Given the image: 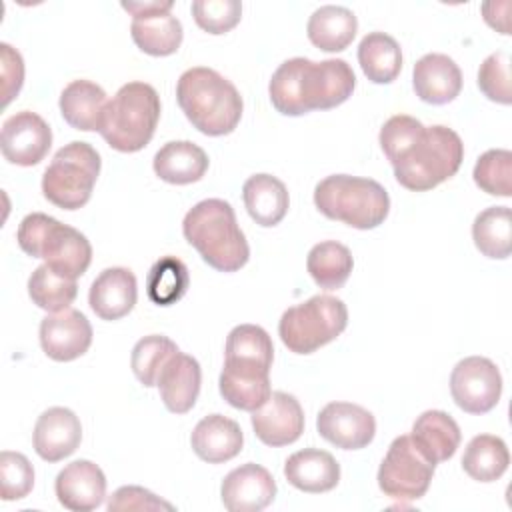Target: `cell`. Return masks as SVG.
Returning <instances> with one entry per match:
<instances>
[{
  "instance_id": "obj_1",
  "label": "cell",
  "mask_w": 512,
  "mask_h": 512,
  "mask_svg": "<svg viewBox=\"0 0 512 512\" xmlns=\"http://www.w3.org/2000/svg\"><path fill=\"white\" fill-rule=\"evenodd\" d=\"M356 86L350 64L342 58L314 62L310 58L284 60L272 74L268 94L284 116H302L312 110H330L346 102Z\"/></svg>"
},
{
  "instance_id": "obj_2",
  "label": "cell",
  "mask_w": 512,
  "mask_h": 512,
  "mask_svg": "<svg viewBox=\"0 0 512 512\" xmlns=\"http://www.w3.org/2000/svg\"><path fill=\"white\" fill-rule=\"evenodd\" d=\"M176 100L188 122L206 136L234 132L244 110L238 88L206 66L188 68L180 74Z\"/></svg>"
},
{
  "instance_id": "obj_3",
  "label": "cell",
  "mask_w": 512,
  "mask_h": 512,
  "mask_svg": "<svg viewBox=\"0 0 512 512\" xmlns=\"http://www.w3.org/2000/svg\"><path fill=\"white\" fill-rule=\"evenodd\" d=\"M182 234L202 260L218 272H236L250 258L246 236L226 200L206 198L194 204L182 220Z\"/></svg>"
},
{
  "instance_id": "obj_4",
  "label": "cell",
  "mask_w": 512,
  "mask_h": 512,
  "mask_svg": "<svg viewBox=\"0 0 512 512\" xmlns=\"http://www.w3.org/2000/svg\"><path fill=\"white\" fill-rule=\"evenodd\" d=\"M160 120V96L146 82H128L104 104L98 132L118 152H138L152 140Z\"/></svg>"
},
{
  "instance_id": "obj_5",
  "label": "cell",
  "mask_w": 512,
  "mask_h": 512,
  "mask_svg": "<svg viewBox=\"0 0 512 512\" xmlns=\"http://www.w3.org/2000/svg\"><path fill=\"white\" fill-rule=\"evenodd\" d=\"M314 204L326 218L358 230L380 226L390 212V196L380 182L350 174L320 180L314 188Z\"/></svg>"
},
{
  "instance_id": "obj_6",
  "label": "cell",
  "mask_w": 512,
  "mask_h": 512,
  "mask_svg": "<svg viewBox=\"0 0 512 512\" xmlns=\"http://www.w3.org/2000/svg\"><path fill=\"white\" fill-rule=\"evenodd\" d=\"M464 160L460 136L442 124L424 128L422 136L392 164L396 180L412 192H426L452 178Z\"/></svg>"
},
{
  "instance_id": "obj_7",
  "label": "cell",
  "mask_w": 512,
  "mask_h": 512,
  "mask_svg": "<svg viewBox=\"0 0 512 512\" xmlns=\"http://www.w3.org/2000/svg\"><path fill=\"white\" fill-rule=\"evenodd\" d=\"M348 326L346 304L328 294H318L290 306L278 322L282 344L294 354H312L336 340Z\"/></svg>"
},
{
  "instance_id": "obj_8",
  "label": "cell",
  "mask_w": 512,
  "mask_h": 512,
  "mask_svg": "<svg viewBox=\"0 0 512 512\" xmlns=\"http://www.w3.org/2000/svg\"><path fill=\"white\" fill-rule=\"evenodd\" d=\"M100 154L88 142L74 140L62 146L42 176V194L62 210L82 208L100 174Z\"/></svg>"
},
{
  "instance_id": "obj_9",
  "label": "cell",
  "mask_w": 512,
  "mask_h": 512,
  "mask_svg": "<svg viewBox=\"0 0 512 512\" xmlns=\"http://www.w3.org/2000/svg\"><path fill=\"white\" fill-rule=\"evenodd\" d=\"M434 464L416 448L410 434L392 440L380 468L378 488L398 502H414L428 492Z\"/></svg>"
},
{
  "instance_id": "obj_10",
  "label": "cell",
  "mask_w": 512,
  "mask_h": 512,
  "mask_svg": "<svg viewBox=\"0 0 512 512\" xmlns=\"http://www.w3.org/2000/svg\"><path fill=\"white\" fill-rule=\"evenodd\" d=\"M450 394L456 406L468 414L490 412L502 394L498 366L484 356L460 360L450 374Z\"/></svg>"
},
{
  "instance_id": "obj_11",
  "label": "cell",
  "mask_w": 512,
  "mask_h": 512,
  "mask_svg": "<svg viewBox=\"0 0 512 512\" xmlns=\"http://www.w3.org/2000/svg\"><path fill=\"white\" fill-rule=\"evenodd\" d=\"M52 146V130L42 116L30 110L16 112L2 122V156L16 166H36Z\"/></svg>"
},
{
  "instance_id": "obj_12",
  "label": "cell",
  "mask_w": 512,
  "mask_h": 512,
  "mask_svg": "<svg viewBox=\"0 0 512 512\" xmlns=\"http://www.w3.org/2000/svg\"><path fill=\"white\" fill-rule=\"evenodd\" d=\"M318 434L342 450L366 448L376 434L374 414L352 402H330L316 418Z\"/></svg>"
},
{
  "instance_id": "obj_13",
  "label": "cell",
  "mask_w": 512,
  "mask_h": 512,
  "mask_svg": "<svg viewBox=\"0 0 512 512\" xmlns=\"http://www.w3.org/2000/svg\"><path fill=\"white\" fill-rule=\"evenodd\" d=\"M38 336L48 358L70 362L88 352L92 344V324L80 310L66 308L42 318Z\"/></svg>"
},
{
  "instance_id": "obj_14",
  "label": "cell",
  "mask_w": 512,
  "mask_h": 512,
  "mask_svg": "<svg viewBox=\"0 0 512 512\" xmlns=\"http://www.w3.org/2000/svg\"><path fill=\"white\" fill-rule=\"evenodd\" d=\"M252 428L260 442L278 448L296 442L304 432V410L288 392H272L270 398L252 412Z\"/></svg>"
},
{
  "instance_id": "obj_15",
  "label": "cell",
  "mask_w": 512,
  "mask_h": 512,
  "mask_svg": "<svg viewBox=\"0 0 512 512\" xmlns=\"http://www.w3.org/2000/svg\"><path fill=\"white\" fill-rule=\"evenodd\" d=\"M220 498L230 512H260L274 502L276 482L264 466L246 462L224 476Z\"/></svg>"
},
{
  "instance_id": "obj_16",
  "label": "cell",
  "mask_w": 512,
  "mask_h": 512,
  "mask_svg": "<svg viewBox=\"0 0 512 512\" xmlns=\"http://www.w3.org/2000/svg\"><path fill=\"white\" fill-rule=\"evenodd\" d=\"M82 442L80 418L64 406H52L44 410L32 434L36 454L46 462H60L76 452Z\"/></svg>"
},
{
  "instance_id": "obj_17",
  "label": "cell",
  "mask_w": 512,
  "mask_h": 512,
  "mask_svg": "<svg viewBox=\"0 0 512 512\" xmlns=\"http://www.w3.org/2000/svg\"><path fill=\"white\" fill-rule=\"evenodd\" d=\"M54 492L64 508L72 512H90L106 498V476L98 464L90 460H74L58 472Z\"/></svg>"
},
{
  "instance_id": "obj_18",
  "label": "cell",
  "mask_w": 512,
  "mask_h": 512,
  "mask_svg": "<svg viewBox=\"0 0 512 512\" xmlns=\"http://www.w3.org/2000/svg\"><path fill=\"white\" fill-rule=\"evenodd\" d=\"M40 258L56 274L76 280L92 262V246L82 232L54 218L42 242Z\"/></svg>"
},
{
  "instance_id": "obj_19",
  "label": "cell",
  "mask_w": 512,
  "mask_h": 512,
  "mask_svg": "<svg viewBox=\"0 0 512 512\" xmlns=\"http://www.w3.org/2000/svg\"><path fill=\"white\" fill-rule=\"evenodd\" d=\"M218 388L222 398L246 412L258 410L272 394L270 386V368L252 364V362H238V360H224V368L220 372Z\"/></svg>"
},
{
  "instance_id": "obj_20",
  "label": "cell",
  "mask_w": 512,
  "mask_h": 512,
  "mask_svg": "<svg viewBox=\"0 0 512 512\" xmlns=\"http://www.w3.org/2000/svg\"><path fill=\"white\" fill-rule=\"evenodd\" d=\"M138 300V284L132 270L112 266L102 270L90 284L88 304L102 320H120L132 312Z\"/></svg>"
},
{
  "instance_id": "obj_21",
  "label": "cell",
  "mask_w": 512,
  "mask_h": 512,
  "mask_svg": "<svg viewBox=\"0 0 512 512\" xmlns=\"http://www.w3.org/2000/svg\"><path fill=\"white\" fill-rule=\"evenodd\" d=\"M412 86L416 96L434 106L452 102L462 90V72L446 54H424L412 70Z\"/></svg>"
},
{
  "instance_id": "obj_22",
  "label": "cell",
  "mask_w": 512,
  "mask_h": 512,
  "mask_svg": "<svg viewBox=\"0 0 512 512\" xmlns=\"http://www.w3.org/2000/svg\"><path fill=\"white\" fill-rule=\"evenodd\" d=\"M202 384V370L194 356L176 352L158 376V392L164 406L174 414H186L194 408Z\"/></svg>"
},
{
  "instance_id": "obj_23",
  "label": "cell",
  "mask_w": 512,
  "mask_h": 512,
  "mask_svg": "<svg viewBox=\"0 0 512 512\" xmlns=\"http://www.w3.org/2000/svg\"><path fill=\"white\" fill-rule=\"evenodd\" d=\"M194 454L208 464H222L236 458L244 446L238 422L222 414L204 416L190 434Z\"/></svg>"
},
{
  "instance_id": "obj_24",
  "label": "cell",
  "mask_w": 512,
  "mask_h": 512,
  "mask_svg": "<svg viewBox=\"0 0 512 512\" xmlns=\"http://www.w3.org/2000/svg\"><path fill=\"white\" fill-rule=\"evenodd\" d=\"M284 476L288 484L302 492H330L340 482V464L326 450L304 448L288 456L284 464Z\"/></svg>"
},
{
  "instance_id": "obj_25",
  "label": "cell",
  "mask_w": 512,
  "mask_h": 512,
  "mask_svg": "<svg viewBox=\"0 0 512 512\" xmlns=\"http://www.w3.org/2000/svg\"><path fill=\"white\" fill-rule=\"evenodd\" d=\"M412 442L436 466L450 460L462 440L456 420L442 410H426L412 424Z\"/></svg>"
},
{
  "instance_id": "obj_26",
  "label": "cell",
  "mask_w": 512,
  "mask_h": 512,
  "mask_svg": "<svg viewBox=\"0 0 512 512\" xmlns=\"http://www.w3.org/2000/svg\"><path fill=\"white\" fill-rule=\"evenodd\" d=\"M152 168L160 180L184 186L198 182L206 174L208 156L190 140H172L154 154Z\"/></svg>"
},
{
  "instance_id": "obj_27",
  "label": "cell",
  "mask_w": 512,
  "mask_h": 512,
  "mask_svg": "<svg viewBox=\"0 0 512 512\" xmlns=\"http://www.w3.org/2000/svg\"><path fill=\"white\" fill-rule=\"evenodd\" d=\"M242 198L250 218L264 228L280 224L290 206L284 182L272 174L250 176L242 186Z\"/></svg>"
},
{
  "instance_id": "obj_28",
  "label": "cell",
  "mask_w": 512,
  "mask_h": 512,
  "mask_svg": "<svg viewBox=\"0 0 512 512\" xmlns=\"http://www.w3.org/2000/svg\"><path fill=\"white\" fill-rule=\"evenodd\" d=\"M358 18L352 10L336 4L316 8L306 24L310 42L324 52H342L356 36Z\"/></svg>"
},
{
  "instance_id": "obj_29",
  "label": "cell",
  "mask_w": 512,
  "mask_h": 512,
  "mask_svg": "<svg viewBox=\"0 0 512 512\" xmlns=\"http://www.w3.org/2000/svg\"><path fill=\"white\" fill-rule=\"evenodd\" d=\"M102 86L90 80H72L60 94V114L74 128L82 132L98 130L100 116L106 104Z\"/></svg>"
},
{
  "instance_id": "obj_30",
  "label": "cell",
  "mask_w": 512,
  "mask_h": 512,
  "mask_svg": "<svg viewBox=\"0 0 512 512\" xmlns=\"http://www.w3.org/2000/svg\"><path fill=\"white\" fill-rule=\"evenodd\" d=\"M130 34L134 44L150 56H170L182 44V24L170 12H156L132 18Z\"/></svg>"
},
{
  "instance_id": "obj_31",
  "label": "cell",
  "mask_w": 512,
  "mask_h": 512,
  "mask_svg": "<svg viewBox=\"0 0 512 512\" xmlns=\"http://www.w3.org/2000/svg\"><path fill=\"white\" fill-rule=\"evenodd\" d=\"M358 64L374 84H390L402 70L400 44L386 32H368L358 44Z\"/></svg>"
},
{
  "instance_id": "obj_32",
  "label": "cell",
  "mask_w": 512,
  "mask_h": 512,
  "mask_svg": "<svg viewBox=\"0 0 512 512\" xmlns=\"http://www.w3.org/2000/svg\"><path fill=\"white\" fill-rule=\"evenodd\" d=\"M306 268L316 286L324 290H338L350 278L354 258L344 244L336 240H324L314 244L308 252Z\"/></svg>"
},
{
  "instance_id": "obj_33",
  "label": "cell",
  "mask_w": 512,
  "mask_h": 512,
  "mask_svg": "<svg viewBox=\"0 0 512 512\" xmlns=\"http://www.w3.org/2000/svg\"><path fill=\"white\" fill-rule=\"evenodd\" d=\"M510 464V452L506 442L494 434L474 436L462 456L464 472L476 482L498 480Z\"/></svg>"
},
{
  "instance_id": "obj_34",
  "label": "cell",
  "mask_w": 512,
  "mask_h": 512,
  "mask_svg": "<svg viewBox=\"0 0 512 512\" xmlns=\"http://www.w3.org/2000/svg\"><path fill=\"white\" fill-rule=\"evenodd\" d=\"M474 246L492 260H504L512 252V214L508 206L482 210L472 224Z\"/></svg>"
},
{
  "instance_id": "obj_35",
  "label": "cell",
  "mask_w": 512,
  "mask_h": 512,
  "mask_svg": "<svg viewBox=\"0 0 512 512\" xmlns=\"http://www.w3.org/2000/svg\"><path fill=\"white\" fill-rule=\"evenodd\" d=\"M190 274L186 264L176 256L156 260L146 278V294L156 306H172L186 294Z\"/></svg>"
},
{
  "instance_id": "obj_36",
  "label": "cell",
  "mask_w": 512,
  "mask_h": 512,
  "mask_svg": "<svg viewBox=\"0 0 512 512\" xmlns=\"http://www.w3.org/2000/svg\"><path fill=\"white\" fill-rule=\"evenodd\" d=\"M76 294H78L76 280L56 274L46 264H40L28 278L30 300L38 308H42L50 314L70 308V304L76 300Z\"/></svg>"
},
{
  "instance_id": "obj_37",
  "label": "cell",
  "mask_w": 512,
  "mask_h": 512,
  "mask_svg": "<svg viewBox=\"0 0 512 512\" xmlns=\"http://www.w3.org/2000/svg\"><path fill=\"white\" fill-rule=\"evenodd\" d=\"M224 352H226L224 360L252 362L264 368H272V360H274L272 338L262 326H256V324L234 326L226 338Z\"/></svg>"
},
{
  "instance_id": "obj_38",
  "label": "cell",
  "mask_w": 512,
  "mask_h": 512,
  "mask_svg": "<svg viewBox=\"0 0 512 512\" xmlns=\"http://www.w3.org/2000/svg\"><path fill=\"white\" fill-rule=\"evenodd\" d=\"M180 348L162 334H150L140 338L130 354V366L134 376L144 384L146 388L156 386L158 376L164 368V364L176 354Z\"/></svg>"
},
{
  "instance_id": "obj_39",
  "label": "cell",
  "mask_w": 512,
  "mask_h": 512,
  "mask_svg": "<svg viewBox=\"0 0 512 512\" xmlns=\"http://www.w3.org/2000/svg\"><path fill=\"white\" fill-rule=\"evenodd\" d=\"M472 176L482 192L508 198L512 194V152L504 148L486 150L476 160Z\"/></svg>"
},
{
  "instance_id": "obj_40",
  "label": "cell",
  "mask_w": 512,
  "mask_h": 512,
  "mask_svg": "<svg viewBox=\"0 0 512 512\" xmlns=\"http://www.w3.org/2000/svg\"><path fill=\"white\" fill-rule=\"evenodd\" d=\"M34 486V468L30 460L12 450L0 454V498L6 502L22 500Z\"/></svg>"
},
{
  "instance_id": "obj_41",
  "label": "cell",
  "mask_w": 512,
  "mask_h": 512,
  "mask_svg": "<svg viewBox=\"0 0 512 512\" xmlns=\"http://www.w3.org/2000/svg\"><path fill=\"white\" fill-rule=\"evenodd\" d=\"M424 128L426 126L418 118L408 114H396L384 122L378 140L390 164H394L422 136Z\"/></svg>"
},
{
  "instance_id": "obj_42",
  "label": "cell",
  "mask_w": 512,
  "mask_h": 512,
  "mask_svg": "<svg viewBox=\"0 0 512 512\" xmlns=\"http://www.w3.org/2000/svg\"><path fill=\"white\" fill-rule=\"evenodd\" d=\"M478 88L480 92L498 104L512 102L510 86V56L504 50L492 52L478 68Z\"/></svg>"
},
{
  "instance_id": "obj_43",
  "label": "cell",
  "mask_w": 512,
  "mask_h": 512,
  "mask_svg": "<svg viewBox=\"0 0 512 512\" xmlns=\"http://www.w3.org/2000/svg\"><path fill=\"white\" fill-rule=\"evenodd\" d=\"M194 22L208 34H226L242 18V2L238 0H194Z\"/></svg>"
},
{
  "instance_id": "obj_44",
  "label": "cell",
  "mask_w": 512,
  "mask_h": 512,
  "mask_svg": "<svg viewBox=\"0 0 512 512\" xmlns=\"http://www.w3.org/2000/svg\"><path fill=\"white\" fill-rule=\"evenodd\" d=\"M108 512H156V510H174V506L154 492L142 486H120L112 492L106 504Z\"/></svg>"
},
{
  "instance_id": "obj_45",
  "label": "cell",
  "mask_w": 512,
  "mask_h": 512,
  "mask_svg": "<svg viewBox=\"0 0 512 512\" xmlns=\"http://www.w3.org/2000/svg\"><path fill=\"white\" fill-rule=\"evenodd\" d=\"M0 68H2V106H8L14 96H18L24 84V60L18 50L10 44H0Z\"/></svg>"
},
{
  "instance_id": "obj_46",
  "label": "cell",
  "mask_w": 512,
  "mask_h": 512,
  "mask_svg": "<svg viewBox=\"0 0 512 512\" xmlns=\"http://www.w3.org/2000/svg\"><path fill=\"white\" fill-rule=\"evenodd\" d=\"M52 222H54V218L48 214H42V212H32V214L24 216L18 226V232H16V240H18V246L22 248V252H26L32 258H40V248H42V242H44L46 232Z\"/></svg>"
},
{
  "instance_id": "obj_47",
  "label": "cell",
  "mask_w": 512,
  "mask_h": 512,
  "mask_svg": "<svg viewBox=\"0 0 512 512\" xmlns=\"http://www.w3.org/2000/svg\"><path fill=\"white\" fill-rule=\"evenodd\" d=\"M174 6L172 0H150V2H122V8L136 16H146V14H156V12H170Z\"/></svg>"
}]
</instances>
